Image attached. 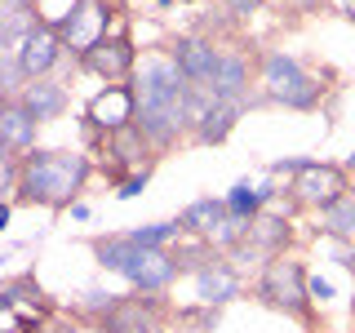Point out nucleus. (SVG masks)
Masks as SVG:
<instances>
[{"instance_id":"nucleus-1","label":"nucleus","mask_w":355,"mask_h":333,"mask_svg":"<svg viewBox=\"0 0 355 333\" xmlns=\"http://www.w3.org/2000/svg\"><path fill=\"white\" fill-rule=\"evenodd\" d=\"M133 98H138V120L133 125L147 133V142L155 151L173 147L182 138V129H196L200 111L214 103L209 94H196L182 80L173 58H147L142 62V71L133 76Z\"/></svg>"},{"instance_id":"nucleus-2","label":"nucleus","mask_w":355,"mask_h":333,"mask_svg":"<svg viewBox=\"0 0 355 333\" xmlns=\"http://www.w3.org/2000/svg\"><path fill=\"white\" fill-rule=\"evenodd\" d=\"M89 182V160L80 151H27L18 160V200L44 209H71Z\"/></svg>"},{"instance_id":"nucleus-3","label":"nucleus","mask_w":355,"mask_h":333,"mask_svg":"<svg viewBox=\"0 0 355 333\" xmlns=\"http://www.w3.org/2000/svg\"><path fill=\"white\" fill-rule=\"evenodd\" d=\"M262 94L271 98V103L288 107V111H311V107H320V98H324V85H320L293 53L266 49L262 53Z\"/></svg>"},{"instance_id":"nucleus-4","label":"nucleus","mask_w":355,"mask_h":333,"mask_svg":"<svg viewBox=\"0 0 355 333\" xmlns=\"http://www.w3.org/2000/svg\"><path fill=\"white\" fill-rule=\"evenodd\" d=\"M258 298L271 311H284L293 320H311V293H306V271L293 258H271L262 266Z\"/></svg>"},{"instance_id":"nucleus-5","label":"nucleus","mask_w":355,"mask_h":333,"mask_svg":"<svg viewBox=\"0 0 355 333\" xmlns=\"http://www.w3.org/2000/svg\"><path fill=\"white\" fill-rule=\"evenodd\" d=\"M107 27H111V9L103 0H71L58 14V22H53V31L62 36V49L80 53V58L98 40H107Z\"/></svg>"},{"instance_id":"nucleus-6","label":"nucleus","mask_w":355,"mask_h":333,"mask_svg":"<svg viewBox=\"0 0 355 333\" xmlns=\"http://www.w3.org/2000/svg\"><path fill=\"white\" fill-rule=\"evenodd\" d=\"M293 196L302 200L306 209H320V214H324L329 205H338L342 196H351V178H347V169H338V164H315V160H306L302 169H297Z\"/></svg>"},{"instance_id":"nucleus-7","label":"nucleus","mask_w":355,"mask_h":333,"mask_svg":"<svg viewBox=\"0 0 355 333\" xmlns=\"http://www.w3.org/2000/svg\"><path fill=\"white\" fill-rule=\"evenodd\" d=\"M218 62H222V49L214 40H200V36H182L173 44V67L182 71V80L196 89V94H209L214 89V76H218Z\"/></svg>"},{"instance_id":"nucleus-8","label":"nucleus","mask_w":355,"mask_h":333,"mask_svg":"<svg viewBox=\"0 0 355 333\" xmlns=\"http://www.w3.org/2000/svg\"><path fill=\"white\" fill-rule=\"evenodd\" d=\"M85 120L94 129H107V133L133 125V120H138V98H133V85H107L98 98H89Z\"/></svg>"},{"instance_id":"nucleus-9","label":"nucleus","mask_w":355,"mask_h":333,"mask_svg":"<svg viewBox=\"0 0 355 333\" xmlns=\"http://www.w3.org/2000/svg\"><path fill=\"white\" fill-rule=\"evenodd\" d=\"M58 58H62V36L49 27V22H36V27L22 36L14 62L22 67V76H27V80H44V71H49Z\"/></svg>"},{"instance_id":"nucleus-10","label":"nucleus","mask_w":355,"mask_h":333,"mask_svg":"<svg viewBox=\"0 0 355 333\" xmlns=\"http://www.w3.org/2000/svg\"><path fill=\"white\" fill-rule=\"evenodd\" d=\"M107 333H164L160 329V302L155 298H116V307L103 316Z\"/></svg>"},{"instance_id":"nucleus-11","label":"nucleus","mask_w":355,"mask_h":333,"mask_svg":"<svg viewBox=\"0 0 355 333\" xmlns=\"http://www.w3.org/2000/svg\"><path fill=\"white\" fill-rule=\"evenodd\" d=\"M178 262H173V253H164V249H142L138 258H133V266L125 271V280L133 289H142V293H164L173 280H178Z\"/></svg>"},{"instance_id":"nucleus-12","label":"nucleus","mask_w":355,"mask_h":333,"mask_svg":"<svg viewBox=\"0 0 355 333\" xmlns=\"http://www.w3.org/2000/svg\"><path fill=\"white\" fill-rule=\"evenodd\" d=\"M80 62L94 76H103V80H125V76L133 71V62H138V53H133L129 36H107V40H98Z\"/></svg>"},{"instance_id":"nucleus-13","label":"nucleus","mask_w":355,"mask_h":333,"mask_svg":"<svg viewBox=\"0 0 355 333\" xmlns=\"http://www.w3.org/2000/svg\"><path fill=\"white\" fill-rule=\"evenodd\" d=\"M36 129H40V120L18 98H0V138L9 142V151H22V155L36 151Z\"/></svg>"},{"instance_id":"nucleus-14","label":"nucleus","mask_w":355,"mask_h":333,"mask_svg":"<svg viewBox=\"0 0 355 333\" xmlns=\"http://www.w3.org/2000/svg\"><path fill=\"white\" fill-rule=\"evenodd\" d=\"M244 94H249V58H244V53H222L209 98H214V103H236V107H244Z\"/></svg>"},{"instance_id":"nucleus-15","label":"nucleus","mask_w":355,"mask_h":333,"mask_svg":"<svg viewBox=\"0 0 355 333\" xmlns=\"http://www.w3.org/2000/svg\"><path fill=\"white\" fill-rule=\"evenodd\" d=\"M288 236H293V227H288V218H280V214H253L249 227H244V240H249L262 258H280Z\"/></svg>"},{"instance_id":"nucleus-16","label":"nucleus","mask_w":355,"mask_h":333,"mask_svg":"<svg viewBox=\"0 0 355 333\" xmlns=\"http://www.w3.org/2000/svg\"><path fill=\"white\" fill-rule=\"evenodd\" d=\"M18 103L44 125V120H58L62 111H67V89L53 85V80H27V85H22V94H18Z\"/></svg>"},{"instance_id":"nucleus-17","label":"nucleus","mask_w":355,"mask_h":333,"mask_svg":"<svg viewBox=\"0 0 355 333\" xmlns=\"http://www.w3.org/2000/svg\"><path fill=\"white\" fill-rule=\"evenodd\" d=\"M236 120H240L236 103H209L205 111H200V120H196V142H200V147H218V142H227L231 129H236Z\"/></svg>"},{"instance_id":"nucleus-18","label":"nucleus","mask_w":355,"mask_h":333,"mask_svg":"<svg viewBox=\"0 0 355 333\" xmlns=\"http://www.w3.org/2000/svg\"><path fill=\"white\" fill-rule=\"evenodd\" d=\"M107 142H111V151H116V164H111V173H120V169H147V151H151V142H147V133H142L138 125H125V129H116V133H107Z\"/></svg>"},{"instance_id":"nucleus-19","label":"nucleus","mask_w":355,"mask_h":333,"mask_svg":"<svg viewBox=\"0 0 355 333\" xmlns=\"http://www.w3.org/2000/svg\"><path fill=\"white\" fill-rule=\"evenodd\" d=\"M196 289H200V298H205V307H222V302H231V298H240V275L231 271L227 262H214L196 275Z\"/></svg>"},{"instance_id":"nucleus-20","label":"nucleus","mask_w":355,"mask_h":333,"mask_svg":"<svg viewBox=\"0 0 355 333\" xmlns=\"http://www.w3.org/2000/svg\"><path fill=\"white\" fill-rule=\"evenodd\" d=\"M36 0H0V44H22L31 27H36Z\"/></svg>"},{"instance_id":"nucleus-21","label":"nucleus","mask_w":355,"mask_h":333,"mask_svg":"<svg viewBox=\"0 0 355 333\" xmlns=\"http://www.w3.org/2000/svg\"><path fill=\"white\" fill-rule=\"evenodd\" d=\"M138 253H142V244L133 240L129 231H125V236H98V240H94V258H98V266H107V271H120V275L133 266V258H138Z\"/></svg>"},{"instance_id":"nucleus-22","label":"nucleus","mask_w":355,"mask_h":333,"mask_svg":"<svg viewBox=\"0 0 355 333\" xmlns=\"http://www.w3.org/2000/svg\"><path fill=\"white\" fill-rule=\"evenodd\" d=\"M173 262H178V271H205V266H214V262H222L218 258V249L209 240H196V236H187L182 244L173 249Z\"/></svg>"},{"instance_id":"nucleus-23","label":"nucleus","mask_w":355,"mask_h":333,"mask_svg":"<svg viewBox=\"0 0 355 333\" xmlns=\"http://www.w3.org/2000/svg\"><path fill=\"white\" fill-rule=\"evenodd\" d=\"M320 222H324V236L351 240L355 236V196H342L338 205H329L324 214H320Z\"/></svg>"},{"instance_id":"nucleus-24","label":"nucleus","mask_w":355,"mask_h":333,"mask_svg":"<svg viewBox=\"0 0 355 333\" xmlns=\"http://www.w3.org/2000/svg\"><path fill=\"white\" fill-rule=\"evenodd\" d=\"M262 191L258 187H249V182H236L231 187V196H227V209H231V218H240V222H249L253 214H262Z\"/></svg>"},{"instance_id":"nucleus-25","label":"nucleus","mask_w":355,"mask_h":333,"mask_svg":"<svg viewBox=\"0 0 355 333\" xmlns=\"http://www.w3.org/2000/svg\"><path fill=\"white\" fill-rule=\"evenodd\" d=\"M133 240L142 244V249H164L173 236H182V222H151V227H138V231H129Z\"/></svg>"},{"instance_id":"nucleus-26","label":"nucleus","mask_w":355,"mask_h":333,"mask_svg":"<svg viewBox=\"0 0 355 333\" xmlns=\"http://www.w3.org/2000/svg\"><path fill=\"white\" fill-rule=\"evenodd\" d=\"M0 289L14 298V307H18V302H31V307L44 311V289L36 284V275H18V280H9V284H0Z\"/></svg>"},{"instance_id":"nucleus-27","label":"nucleus","mask_w":355,"mask_h":333,"mask_svg":"<svg viewBox=\"0 0 355 333\" xmlns=\"http://www.w3.org/2000/svg\"><path fill=\"white\" fill-rule=\"evenodd\" d=\"M178 325H187V329H214V325H218V307H205V311H182V316H178Z\"/></svg>"},{"instance_id":"nucleus-28","label":"nucleus","mask_w":355,"mask_h":333,"mask_svg":"<svg viewBox=\"0 0 355 333\" xmlns=\"http://www.w3.org/2000/svg\"><path fill=\"white\" fill-rule=\"evenodd\" d=\"M147 178H151V169H133L125 182H120V200H133V196H142V187H147Z\"/></svg>"},{"instance_id":"nucleus-29","label":"nucleus","mask_w":355,"mask_h":333,"mask_svg":"<svg viewBox=\"0 0 355 333\" xmlns=\"http://www.w3.org/2000/svg\"><path fill=\"white\" fill-rule=\"evenodd\" d=\"M306 293H311V302H329V298H333V284L320 280V275H306Z\"/></svg>"},{"instance_id":"nucleus-30","label":"nucleus","mask_w":355,"mask_h":333,"mask_svg":"<svg viewBox=\"0 0 355 333\" xmlns=\"http://www.w3.org/2000/svg\"><path fill=\"white\" fill-rule=\"evenodd\" d=\"M9 191H18V164L14 160L0 164V196H9Z\"/></svg>"},{"instance_id":"nucleus-31","label":"nucleus","mask_w":355,"mask_h":333,"mask_svg":"<svg viewBox=\"0 0 355 333\" xmlns=\"http://www.w3.org/2000/svg\"><path fill=\"white\" fill-rule=\"evenodd\" d=\"M258 5H262V0H227V9H231V14H258Z\"/></svg>"},{"instance_id":"nucleus-32","label":"nucleus","mask_w":355,"mask_h":333,"mask_svg":"<svg viewBox=\"0 0 355 333\" xmlns=\"http://www.w3.org/2000/svg\"><path fill=\"white\" fill-rule=\"evenodd\" d=\"M0 311H14V298H9L5 289H0Z\"/></svg>"},{"instance_id":"nucleus-33","label":"nucleus","mask_w":355,"mask_h":333,"mask_svg":"<svg viewBox=\"0 0 355 333\" xmlns=\"http://www.w3.org/2000/svg\"><path fill=\"white\" fill-rule=\"evenodd\" d=\"M5 227H9V205L0 200V231H5Z\"/></svg>"},{"instance_id":"nucleus-34","label":"nucleus","mask_w":355,"mask_h":333,"mask_svg":"<svg viewBox=\"0 0 355 333\" xmlns=\"http://www.w3.org/2000/svg\"><path fill=\"white\" fill-rule=\"evenodd\" d=\"M288 5H293V9H315L320 0H288Z\"/></svg>"},{"instance_id":"nucleus-35","label":"nucleus","mask_w":355,"mask_h":333,"mask_svg":"<svg viewBox=\"0 0 355 333\" xmlns=\"http://www.w3.org/2000/svg\"><path fill=\"white\" fill-rule=\"evenodd\" d=\"M5 160H14V155H9V142L0 138V164H5Z\"/></svg>"},{"instance_id":"nucleus-36","label":"nucleus","mask_w":355,"mask_h":333,"mask_svg":"<svg viewBox=\"0 0 355 333\" xmlns=\"http://www.w3.org/2000/svg\"><path fill=\"white\" fill-rule=\"evenodd\" d=\"M347 14H351V18H355V0H347Z\"/></svg>"},{"instance_id":"nucleus-37","label":"nucleus","mask_w":355,"mask_h":333,"mask_svg":"<svg viewBox=\"0 0 355 333\" xmlns=\"http://www.w3.org/2000/svg\"><path fill=\"white\" fill-rule=\"evenodd\" d=\"M155 5H173V0H155Z\"/></svg>"},{"instance_id":"nucleus-38","label":"nucleus","mask_w":355,"mask_h":333,"mask_svg":"<svg viewBox=\"0 0 355 333\" xmlns=\"http://www.w3.org/2000/svg\"><path fill=\"white\" fill-rule=\"evenodd\" d=\"M5 333H22V329H5Z\"/></svg>"},{"instance_id":"nucleus-39","label":"nucleus","mask_w":355,"mask_h":333,"mask_svg":"<svg viewBox=\"0 0 355 333\" xmlns=\"http://www.w3.org/2000/svg\"><path fill=\"white\" fill-rule=\"evenodd\" d=\"M351 271H355V262H351Z\"/></svg>"}]
</instances>
